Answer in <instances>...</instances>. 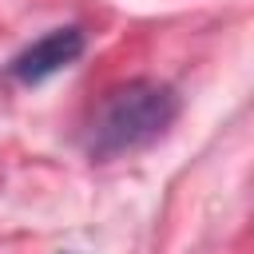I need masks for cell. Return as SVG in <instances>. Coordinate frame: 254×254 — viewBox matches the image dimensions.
I'll return each instance as SVG.
<instances>
[{"mask_svg": "<svg viewBox=\"0 0 254 254\" xmlns=\"http://www.w3.org/2000/svg\"><path fill=\"white\" fill-rule=\"evenodd\" d=\"M179 115V95L175 87L159 79H131L95 107V119L87 127V155L95 163L123 159L131 151L151 147Z\"/></svg>", "mask_w": 254, "mask_h": 254, "instance_id": "1", "label": "cell"}, {"mask_svg": "<svg viewBox=\"0 0 254 254\" xmlns=\"http://www.w3.org/2000/svg\"><path fill=\"white\" fill-rule=\"evenodd\" d=\"M79 52H83V32H79L75 24L52 28V32H44L40 40H32L20 56H12L8 75L20 79V83H44L48 75H56V71H64L67 64H75Z\"/></svg>", "mask_w": 254, "mask_h": 254, "instance_id": "2", "label": "cell"}]
</instances>
